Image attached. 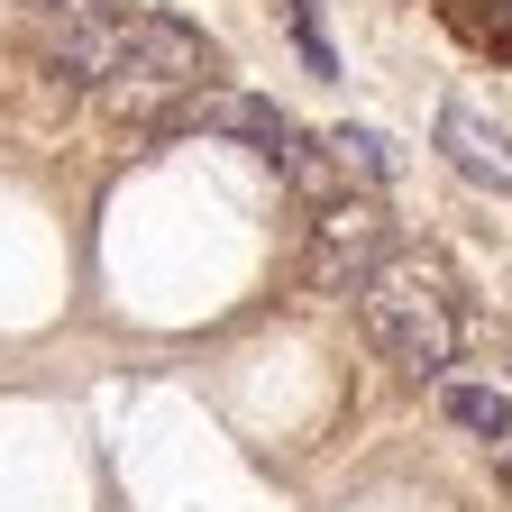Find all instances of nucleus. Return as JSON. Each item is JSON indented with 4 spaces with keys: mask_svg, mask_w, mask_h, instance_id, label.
Wrapping results in <instances>:
<instances>
[{
    "mask_svg": "<svg viewBox=\"0 0 512 512\" xmlns=\"http://www.w3.org/2000/svg\"><path fill=\"white\" fill-rule=\"evenodd\" d=\"M357 320L375 330V348L394 357L403 375H448V366H458V339H467L439 256H412V247L375 256V275L357 284Z\"/></svg>",
    "mask_w": 512,
    "mask_h": 512,
    "instance_id": "obj_1",
    "label": "nucleus"
},
{
    "mask_svg": "<svg viewBox=\"0 0 512 512\" xmlns=\"http://www.w3.org/2000/svg\"><path fill=\"white\" fill-rule=\"evenodd\" d=\"M384 247H394V220H384L375 202H348L339 192V202H320V220H311L302 275H311V293H357Z\"/></svg>",
    "mask_w": 512,
    "mask_h": 512,
    "instance_id": "obj_2",
    "label": "nucleus"
},
{
    "mask_svg": "<svg viewBox=\"0 0 512 512\" xmlns=\"http://www.w3.org/2000/svg\"><path fill=\"white\" fill-rule=\"evenodd\" d=\"M119 74L128 83H156V92H202L211 74V37L183 28L165 10H119ZM110 74V83H119Z\"/></svg>",
    "mask_w": 512,
    "mask_h": 512,
    "instance_id": "obj_3",
    "label": "nucleus"
},
{
    "mask_svg": "<svg viewBox=\"0 0 512 512\" xmlns=\"http://www.w3.org/2000/svg\"><path fill=\"white\" fill-rule=\"evenodd\" d=\"M439 156L458 165L467 183H494V192H512V138L485 119V110H467V101H448L439 110Z\"/></svg>",
    "mask_w": 512,
    "mask_h": 512,
    "instance_id": "obj_4",
    "label": "nucleus"
},
{
    "mask_svg": "<svg viewBox=\"0 0 512 512\" xmlns=\"http://www.w3.org/2000/svg\"><path fill=\"white\" fill-rule=\"evenodd\" d=\"M183 119H192V128H220V138H247L256 156H275V147L293 138V119H284L275 101H256V92H192Z\"/></svg>",
    "mask_w": 512,
    "mask_h": 512,
    "instance_id": "obj_5",
    "label": "nucleus"
},
{
    "mask_svg": "<svg viewBox=\"0 0 512 512\" xmlns=\"http://www.w3.org/2000/svg\"><path fill=\"white\" fill-rule=\"evenodd\" d=\"M275 174H284V183L302 192L311 211H320V202H339V192H348V174L330 165V147H320V138H302V128H293V138L275 147Z\"/></svg>",
    "mask_w": 512,
    "mask_h": 512,
    "instance_id": "obj_6",
    "label": "nucleus"
},
{
    "mask_svg": "<svg viewBox=\"0 0 512 512\" xmlns=\"http://www.w3.org/2000/svg\"><path fill=\"white\" fill-rule=\"evenodd\" d=\"M439 412L458 421L467 439H485V448H503V439H512V394H503V384H448Z\"/></svg>",
    "mask_w": 512,
    "mask_h": 512,
    "instance_id": "obj_7",
    "label": "nucleus"
},
{
    "mask_svg": "<svg viewBox=\"0 0 512 512\" xmlns=\"http://www.w3.org/2000/svg\"><path fill=\"white\" fill-rule=\"evenodd\" d=\"M320 147H330V165H339V174H357V183H394V147H384L375 128H330Z\"/></svg>",
    "mask_w": 512,
    "mask_h": 512,
    "instance_id": "obj_8",
    "label": "nucleus"
},
{
    "mask_svg": "<svg viewBox=\"0 0 512 512\" xmlns=\"http://www.w3.org/2000/svg\"><path fill=\"white\" fill-rule=\"evenodd\" d=\"M46 10H128V0H46Z\"/></svg>",
    "mask_w": 512,
    "mask_h": 512,
    "instance_id": "obj_9",
    "label": "nucleus"
},
{
    "mask_svg": "<svg viewBox=\"0 0 512 512\" xmlns=\"http://www.w3.org/2000/svg\"><path fill=\"white\" fill-rule=\"evenodd\" d=\"M494 467H503V485H512V439H503V448H494Z\"/></svg>",
    "mask_w": 512,
    "mask_h": 512,
    "instance_id": "obj_10",
    "label": "nucleus"
}]
</instances>
